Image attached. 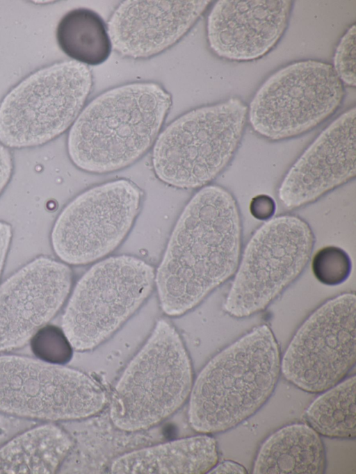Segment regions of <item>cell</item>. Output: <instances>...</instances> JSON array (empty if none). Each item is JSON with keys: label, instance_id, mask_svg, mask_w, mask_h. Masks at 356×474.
Instances as JSON below:
<instances>
[{"label": "cell", "instance_id": "obj_1", "mask_svg": "<svg viewBox=\"0 0 356 474\" xmlns=\"http://www.w3.org/2000/svg\"><path fill=\"white\" fill-rule=\"evenodd\" d=\"M240 248L234 198L220 186L204 187L181 214L155 273L164 313L178 316L198 304L235 271Z\"/></svg>", "mask_w": 356, "mask_h": 474}, {"label": "cell", "instance_id": "obj_2", "mask_svg": "<svg viewBox=\"0 0 356 474\" xmlns=\"http://www.w3.org/2000/svg\"><path fill=\"white\" fill-rule=\"evenodd\" d=\"M171 104L170 95L152 82L104 92L79 113L70 129L71 161L79 169L97 174L129 165L154 143Z\"/></svg>", "mask_w": 356, "mask_h": 474}, {"label": "cell", "instance_id": "obj_3", "mask_svg": "<svg viewBox=\"0 0 356 474\" xmlns=\"http://www.w3.org/2000/svg\"><path fill=\"white\" fill-rule=\"evenodd\" d=\"M281 366L266 325L254 328L204 367L189 395L188 420L203 434L231 429L253 415L271 395Z\"/></svg>", "mask_w": 356, "mask_h": 474}, {"label": "cell", "instance_id": "obj_4", "mask_svg": "<svg viewBox=\"0 0 356 474\" xmlns=\"http://www.w3.org/2000/svg\"><path fill=\"white\" fill-rule=\"evenodd\" d=\"M193 370L184 343L168 321L159 320L115 386L110 417L121 430L152 427L189 397Z\"/></svg>", "mask_w": 356, "mask_h": 474}, {"label": "cell", "instance_id": "obj_5", "mask_svg": "<svg viewBox=\"0 0 356 474\" xmlns=\"http://www.w3.org/2000/svg\"><path fill=\"white\" fill-rule=\"evenodd\" d=\"M248 107L237 97L193 109L157 137L152 165L158 178L181 188L207 184L231 161L242 138Z\"/></svg>", "mask_w": 356, "mask_h": 474}, {"label": "cell", "instance_id": "obj_6", "mask_svg": "<svg viewBox=\"0 0 356 474\" xmlns=\"http://www.w3.org/2000/svg\"><path fill=\"white\" fill-rule=\"evenodd\" d=\"M92 84L90 69L75 60L56 63L31 73L0 104V142L24 148L56 138L77 118Z\"/></svg>", "mask_w": 356, "mask_h": 474}, {"label": "cell", "instance_id": "obj_7", "mask_svg": "<svg viewBox=\"0 0 356 474\" xmlns=\"http://www.w3.org/2000/svg\"><path fill=\"white\" fill-rule=\"evenodd\" d=\"M154 282V268L131 256L91 267L77 282L62 318L72 348L90 350L108 338L141 306Z\"/></svg>", "mask_w": 356, "mask_h": 474}, {"label": "cell", "instance_id": "obj_8", "mask_svg": "<svg viewBox=\"0 0 356 474\" xmlns=\"http://www.w3.org/2000/svg\"><path fill=\"white\" fill-rule=\"evenodd\" d=\"M343 85L331 65L313 60L272 74L254 95L248 117L259 135L280 140L316 127L340 106Z\"/></svg>", "mask_w": 356, "mask_h": 474}, {"label": "cell", "instance_id": "obj_9", "mask_svg": "<svg viewBox=\"0 0 356 474\" xmlns=\"http://www.w3.org/2000/svg\"><path fill=\"white\" fill-rule=\"evenodd\" d=\"M102 386L86 374L25 357L0 356V411L47 420L93 416L106 404Z\"/></svg>", "mask_w": 356, "mask_h": 474}, {"label": "cell", "instance_id": "obj_10", "mask_svg": "<svg viewBox=\"0 0 356 474\" xmlns=\"http://www.w3.org/2000/svg\"><path fill=\"white\" fill-rule=\"evenodd\" d=\"M314 243L301 218L282 215L264 224L250 240L225 303L236 318L264 309L302 270Z\"/></svg>", "mask_w": 356, "mask_h": 474}, {"label": "cell", "instance_id": "obj_11", "mask_svg": "<svg viewBox=\"0 0 356 474\" xmlns=\"http://www.w3.org/2000/svg\"><path fill=\"white\" fill-rule=\"evenodd\" d=\"M141 191L127 179L95 186L60 212L51 241L64 263L83 265L113 251L129 233L140 209Z\"/></svg>", "mask_w": 356, "mask_h": 474}, {"label": "cell", "instance_id": "obj_12", "mask_svg": "<svg viewBox=\"0 0 356 474\" xmlns=\"http://www.w3.org/2000/svg\"><path fill=\"white\" fill-rule=\"evenodd\" d=\"M355 362V296L344 293L315 311L281 361L284 377L299 389L322 392L337 384Z\"/></svg>", "mask_w": 356, "mask_h": 474}, {"label": "cell", "instance_id": "obj_13", "mask_svg": "<svg viewBox=\"0 0 356 474\" xmlns=\"http://www.w3.org/2000/svg\"><path fill=\"white\" fill-rule=\"evenodd\" d=\"M72 272L65 263L38 257L0 286V352L24 346L58 311Z\"/></svg>", "mask_w": 356, "mask_h": 474}, {"label": "cell", "instance_id": "obj_14", "mask_svg": "<svg viewBox=\"0 0 356 474\" xmlns=\"http://www.w3.org/2000/svg\"><path fill=\"white\" fill-rule=\"evenodd\" d=\"M355 107L342 113L291 167L278 189L284 206H304L355 177Z\"/></svg>", "mask_w": 356, "mask_h": 474}, {"label": "cell", "instance_id": "obj_15", "mask_svg": "<svg viewBox=\"0 0 356 474\" xmlns=\"http://www.w3.org/2000/svg\"><path fill=\"white\" fill-rule=\"evenodd\" d=\"M292 2L289 0H222L207 19V39L218 56L236 61L258 59L283 35Z\"/></svg>", "mask_w": 356, "mask_h": 474}, {"label": "cell", "instance_id": "obj_16", "mask_svg": "<svg viewBox=\"0 0 356 474\" xmlns=\"http://www.w3.org/2000/svg\"><path fill=\"white\" fill-rule=\"evenodd\" d=\"M210 2L124 1L108 22L111 45L120 54L134 58L156 55L181 38Z\"/></svg>", "mask_w": 356, "mask_h": 474}, {"label": "cell", "instance_id": "obj_17", "mask_svg": "<svg viewBox=\"0 0 356 474\" xmlns=\"http://www.w3.org/2000/svg\"><path fill=\"white\" fill-rule=\"evenodd\" d=\"M216 440L207 434L183 438L127 452L111 465L113 473H208L218 461Z\"/></svg>", "mask_w": 356, "mask_h": 474}, {"label": "cell", "instance_id": "obj_18", "mask_svg": "<svg viewBox=\"0 0 356 474\" xmlns=\"http://www.w3.org/2000/svg\"><path fill=\"white\" fill-rule=\"evenodd\" d=\"M325 455L319 434L309 425L292 424L271 434L261 446L254 473L320 474Z\"/></svg>", "mask_w": 356, "mask_h": 474}, {"label": "cell", "instance_id": "obj_19", "mask_svg": "<svg viewBox=\"0 0 356 474\" xmlns=\"http://www.w3.org/2000/svg\"><path fill=\"white\" fill-rule=\"evenodd\" d=\"M72 446L68 434L58 425L34 427L0 448V473H54Z\"/></svg>", "mask_w": 356, "mask_h": 474}, {"label": "cell", "instance_id": "obj_20", "mask_svg": "<svg viewBox=\"0 0 356 474\" xmlns=\"http://www.w3.org/2000/svg\"><path fill=\"white\" fill-rule=\"evenodd\" d=\"M56 39L65 54L84 65L103 63L112 48L104 22L87 8L74 9L65 14L58 24Z\"/></svg>", "mask_w": 356, "mask_h": 474}, {"label": "cell", "instance_id": "obj_21", "mask_svg": "<svg viewBox=\"0 0 356 474\" xmlns=\"http://www.w3.org/2000/svg\"><path fill=\"white\" fill-rule=\"evenodd\" d=\"M355 376L330 388L308 407L306 420L318 434L350 439L356 436Z\"/></svg>", "mask_w": 356, "mask_h": 474}, {"label": "cell", "instance_id": "obj_22", "mask_svg": "<svg viewBox=\"0 0 356 474\" xmlns=\"http://www.w3.org/2000/svg\"><path fill=\"white\" fill-rule=\"evenodd\" d=\"M30 341L33 353L41 361L63 365L71 359L72 347L63 329L56 326H43Z\"/></svg>", "mask_w": 356, "mask_h": 474}, {"label": "cell", "instance_id": "obj_23", "mask_svg": "<svg viewBox=\"0 0 356 474\" xmlns=\"http://www.w3.org/2000/svg\"><path fill=\"white\" fill-rule=\"evenodd\" d=\"M312 270L321 283L337 285L343 282L351 270L348 254L335 246H327L319 250L312 260Z\"/></svg>", "mask_w": 356, "mask_h": 474}, {"label": "cell", "instance_id": "obj_24", "mask_svg": "<svg viewBox=\"0 0 356 474\" xmlns=\"http://www.w3.org/2000/svg\"><path fill=\"white\" fill-rule=\"evenodd\" d=\"M355 25H352L341 38L334 56L335 74L342 84L355 87Z\"/></svg>", "mask_w": 356, "mask_h": 474}, {"label": "cell", "instance_id": "obj_25", "mask_svg": "<svg viewBox=\"0 0 356 474\" xmlns=\"http://www.w3.org/2000/svg\"><path fill=\"white\" fill-rule=\"evenodd\" d=\"M274 201L267 195H259L251 202L250 211L258 219H266L274 213Z\"/></svg>", "mask_w": 356, "mask_h": 474}, {"label": "cell", "instance_id": "obj_26", "mask_svg": "<svg viewBox=\"0 0 356 474\" xmlns=\"http://www.w3.org/2000/svg\"><path fill=\"white\" fill-rule=\"evenodd\" d=\"M13 171V158L10 150L0 143V195L8 183Z\"/></svg>", "mask_w": 356, "mask_h": 474}, {"label": "cell", "instance_id": "obj_27", "mask_svg": "<svg viewBox=\"0 0 356 474\" xmlns=\"http://www.w3.org/2000/svg\"><path fill=\"white\" fill-rule=\"evenodd\" d=\"M11 238V226L6 222L0 221V277L8 252Z\"/></svg>", "mask_w": 356, "mask_h": 474}, {"label": "cell", "instance_id": "obj_28", "mask_svg": "<svg viewBox=\"0 0 356 474\" xmlns=\"http://www.w3.org/2000/svg\"><path fill=\"white\" fill-rule=\"evenodd\" d=\"M209 473H246V469L238 463L232 461H225L218 465H215L209 472Z\"/></svg>", "mask_w": 356, "mask_h": 474}]
</instances>
